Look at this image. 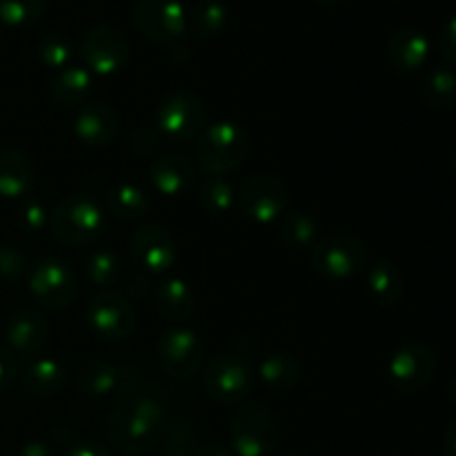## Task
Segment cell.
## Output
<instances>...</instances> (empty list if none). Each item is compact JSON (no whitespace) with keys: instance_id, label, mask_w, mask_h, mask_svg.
I'll list each match as a JSON object with an SVG mask.
<instances>
[{"instance_id":"46","label":"cell","mask_w":456,"mask_h":456,"mask_svg":"<svg viewBox=\"0 0 456 456\" xmlns=\"http://www.w3.org/2000/svg\"><path fill=\"white\" fill-rule=\"evenodd\" d=\"M316 3L325 4V7H334V4H341V3H346V0H316Z\"/></svg>"},{"instance_id":"6","label":"cell","mask_w":456,"mask_h":456,"mask_svg":"<svg viewBox=\"0 0 456 456\" xmlns=\"http://www.w3.org/2000/svg\"><path fill=\"white\" fill-rule=\"evenodd\" d=\"M205 123H208V107L196 94H167L156 107V129L169 141H191L203 132Z\"/></svg>"},{"instance_id":"44","label":"cell","mask_w":456,"mask_h":456,"mask_svg":"<svg viewBox=\"0 0 456 456\" xmlns=\"http://www.w3.org/2000/svg\"><path fill=\"white\" fill-rule=\"evenodd\" d=\"M444 450H445V456H456V419L448 428H445Z\"/></svg>"},{"instance_id":"29","label":"cell","mask_w":456,"mask_h":456,"mask_svg":"<svg viewBox=\"0 0 456 456\" xmlns=\"http://www.w3.org/2000/svg\"><path fill=\"white\" fill-rule=\"evenodd\" d=\"M230 20V9L223 0H199L187 13V29L196 38H214L225 29Z\"/></svg>"},{"instance_id":"38","label":"cell","mask_w":456,"mask_h":456,"mask_svg":"<svg viewBox=\"0 0 456 456\" xmlns=\"http://www.w3.org/2000/svg\"><path fill=\"white\" fill-rule=\"evenodd\" d=\"M160 134L156 127H141L129 138V150L138 156H154L160 147Z\"/></svg>"},{"instance_id":"20","label":"cell","mask_w":456,"mask_h":456,"mask_svg":"<svg viewBox=\"0 0 456 456\" xmlns=\"http://www.w3.org/2000/svg\"><path fill=\"white\" fill-rule=\"evenodd\" d=\"M36 181V169L29 156L13 147L0 150V196L22 199L31 191Z\"/></svg>"},{"instance_id":"43","label":"cell","mask_w":456,"mask_h":456,"mask_svg":"<svg viewBox=\"0 0 456 456\" xmlns=\"http://www.w3.org/2000/svg\"><path fill=\"white\" fill-rule=\"evenodd\" d=\"M18 456H56V454H53L52 445L45 444V441H31V444L25 445V448H20Z\"/></svg>"},{"instance_id":"9","label":"cell","mask_w":456,"mask_h":456,"mask_svg":"<svg viewBox=\"0 0 456 456\" xmlns=\"http://www.w3.org/2000/svg\"><path fill=\"white\" fill-rule=\"evenodd\" d=\"M132 56L127 36L114 25H94L80 40V58L94 74L111 76L123 69Z\"/></svg>"},{"instance_id":"8","label":"cell","mask_w":456,"mask_h":456,"mask_svg":"<svg viewBox=\"0 0 456 456\" xmlns=\"http://www.w3.org/2000/svg\"><path fill=\"white\" fill-rule=\"evenodd\" d=\"M132 25L151 43L174 45L187 31V12L178 0H138Z\"/></svg>"},{"instance_id":"30","label":"cell","mask_w":456,"mask_h":456,"mask_svg":"<svg viewBox=\"0 0 456 456\" xmlns=\"http://www.w3.org/2000/svg\"><path fill=\"white\" fill-rule=\"evenodd\" d=\"M421 96L432 110H448L456 101V74L450 67L436 65L421 83Z\"/></svg>"},{"instance_id":"13","label":"cell","mask_w":456,"mask_h":456,"mask_svg":"<svg viewBox=\"0 0 456 456\" xmlns=\"http://www.w3.org/2000/svg\"><path fill=\"white\" fill-rule=\"evenodd\" d=\"M435 352L423 343H405L392 354L387 377L392 386L403 395H419L430 386L435 377Z\"/></svg>"},{"instance_id":"21","label":"cell","mask_w":456,"mask_h":456,"mask_svg":"<svg viewBox=\"0 0 456 456\" xmlns=\"http://www.w3.org/2000/svg\"><path fill=\"white\" fill-rule=\"evenodd\" d=\"M368 292L379 305H396L405 294V276L396 263L379 258L368 270Z\"/></svg>"},{"instance_id":"23","label":"cell","mask_w":456,"mask_h":456,"mask_svg":"<svg viewBox=\"0 0 456 456\" xmlns=\"http://www.w3.org/2000/svg\"><path fill=\"white\" fill-rule=\"evenodd\" d=\"M154 305L156 312L167 321L190 319L196 307L194 289L183 279H176V276L160 281L154 292Z\"/></svg>"},{"instance_id":"28","label":"cell","mask_w":456,"mask_h":456,"mask_svg":"<svg viewBox=\"0 0 456 456\" xmlns=\"http://www.w3.org/2000/svg\"><path fill=\"white\" fill-rule=\"evenodd\" d=\"M120 381V374L116 370V365H111L110 361L98 359H85L80 363L78 374H76V383H78V390L87 396H105L110 392L116 390Z\"/></svg>"},{"instance_id":"35","label":"cell","mask_w":456,"mask_h":456,"mask_svg":"<svg viewBox=\"0 0 456 456\" xmlns=\"http://www.w3.org/2000/svg\"><path fill=\"white\" fill-rule=\"evenodd\" d=\"M165 452L167 456H191L194 444V430L187 421H176L172 426H165Z\"/></svg>"},{"instance_id":"45","label":"cell","mask_w":456,"mask_h":456,"mask_svg":"<svg viewBox=\"0 0 456 456\" xmlns=\"http://www.w3.org/2000/svg\"><path fill=\"white\" fill-rule=\"evenodd\" d=\"M448 399L452 401V405L456 408V377L450 381V386H448Z\"/></svg>"},{"instance_id":"17","label":"cell","mask_w":456,"mask_h":456,"mask_svg":"<svg viewBox=\"0 0 456 456\" xmlns=\"http://www.w3.org/2000/svg\"><path fill=\"white\" fill-rule=\"evenodd\" d=\"M150 183L163 196H183L196 185V167L185 154H160L150 165Z\"/></svg>"},{"instance_id":"31","label":"cell","mask_w":456,"mask_h":456,"mask_svg":"<svg viewBox=\"0 0 456 456\" xmlns=\"http://www.w3.org/2000/svg\"><path fill=\"white\" fill-rule=\"evenodd\" d=\"M85 276L96 288H111L120 279V258L111 249H94L85 263Z\"/></svg>"},{"instance_id":"34","label":"cell","mask_w":456,"mask_h":456,"mask_svg":"<svg viewBox=\"0 0 456 456\" xmlns=\"http://www.w3.org/2000/svg\"><path fill=\"white\" fill-rule=\"evenodd\" d=\"M71 56H74V47H71L69 36L61 34V31L45 34L38 40L40 62L52 67V69H65V67H69Z\"/></svg>"},{"instance_id":"10","label":"cell","mask_w":456,"mask_h":456,"mask_svg":"<svg viewBox=\"0 0 456 456\" xmlns=\"http://www.w3.org/2000/svg\"><path fill=\"white\" fill-rule=\"evenodd\" d=\"M203 387L218 403H239L252 392L254 372L240 354H216L205 368Z\"/></svg>"},{"instance_id":"18","label":"cell","mask_w":456,"mask_h":456,"mask_svg":"<svg viewBox=\"0 0 456 456\" xmlns=\"http://www.w3.org/2000/svg\"><path fill=\"white\" fill-rule=\"evenodd\" d=\"M428 56H430V40L414 27H401L387 40V65L399 74H412V71L421 69Z\"/></svg>"},{"instance_id":"26","label":"cell","mask_w":456,"mask_h":456,"mask_svg":"<svg viewBox=\"0 0 456 456\" xmlns=\"http://www.w3.org/2000/svg\"><path fill=\"white\" fill-rule=\"evenodd\" d=\"M105 208L107 212H111L120 221L132 223L147 216L151 200L150 194L141 185H136V183H118L111 190H107Z\"/></svg>"},{"instance_id":"24","label":"cell","mask_w":456,"mask_h":456,"mask_svg":"<svg viewBox=\"0 0 456 456\" xmlns=\"http://www.w3.org/2000/svg\"><path fill=\"white\" fill-rule=\"evenodd\" d=\"M67 383V368L58 359H38L22 372V387L31 396H56Z\"/></svg>"},{"instance_id":"12","label":"cell","mask_w":456,"mask_h":456,"mask_svg":"<svg viewBox=\"0 0 456 456\" xmlns=\"http://www.w3.org/2000/svg\"><path fill=\"white\" fill-rule=\"evenodd\" d=\"M160 368L178 381H187L200 372L205 363V346L199 334L185 328H172L159 338Z\"/></svg>"},{"instance_id":"33","label":"cell","mask_w":456,"mask_h":456,"mask_svg":"<svg viewBox=\"0 0 456 456\" xmlns=\"http://www.w3.org/2000/svg\"><path fill=\"white\" fill-rule=\"evenodd\" d=\"M199 203L209 214H225L234 205V190L223 176H209L199 190Z\"/></svg>"},{"instance_id":"19","label":"cell","mask_w":456,"mask_h":456,"mask_svg":"<svg viewBox=\"0 0 456 456\" xmlns=\"http://www.w3.org/2000/svg\"><path fill=\"white\" fill-rule=\"evenodd\" d=\"M49 338V323L38 312L22 310L7 323V347L16 356H34Z\"/></svg>"},{"instance_id":"25","label":"cell","mask_w":456,"mask_h":456,"mask_svg":"<svg viewBox=\"0 0 456 456\" xmlns=\"http://www.w3.org/2000/svg\"><path fill=\"white\" fill-rule=\"evenodd\" d=\"M319 221L305 209H292L279 218V239L289 252H305L316 245Z\"/></svg>"},{"instance_id":"3","label":"cell","mask_w":456,"mask_h":456,"mask_svg":"<svg viewBox=\"0 0 456 456\" xmlns=\"http://www.w3.org/2000/svg\"><path fill=\"white\" fill-rule=\"evenodd\" d=\"M52 234L71 248L96 243L105 232V212L87 194H67L49 214Z\"/></svg>"},{"instance_id":"42","label":"cell","mask_w":456,"mask_h":456,"mask_svg":"<svg viewBox=\"0 0 456 456\" xmlns=\"http://www.w3.org/2000/svg\"><path fill=\"white\" fill-rule=\"evenodd\" d=\"M191 456H232L230 450L225 445H221L218 441H203V444H196V448L191 450Z\"/></svg>"},{"instance_id":"22","label":"cell","mask_w":456,"mask_h":456,"mask_svg":"<svg viewBox=\"0 0 456 456\" xmlns=\"http://www.w3.org/2000/svg\"><path fill=\"white\" fill-rule=\"evenodd\" d=\"M92 85V71L78 65H69L53 76L49 94L58 105L71 110V107H83L85 102H89Z\"/></svg>"},{"instance_id":"32","label":"cell","mask_w":456,"mask_h":456,"mask_svg":"<svg viewBox=\"0 0 456 456\" xmlns=\"http://www.w3.org/2000/svg\"><path fill=\"white\" fill-rule=\"evenodd\" d=\"M47 12V0H0V22L9 27H29Z\"/></svg>"},{"instance_id":"7","label":"cell","mask_w":456,"mask_h":456,"mask_svg":"<svg viewBox=\"0 0 456 456\" xmlns=\"http://www.w3.org/2000/svg\"><path fill=\"white\" fill-rule=\"evenodd\" d=\"M27 283H29L31 297L45 310H65L78 294L76 274L69 265L58 258H38L34 265H29Z\"/></svg>"},{"instance_id":"14","label":"cell","mask_w":456,"mask_h":456,"mask_svg":"<svg viewBox=\"0 0 456 456\" xmlns=\"http://www.w3.org/2000/svg\"><path fill=\"white\" fill-rule=\"evenodd\" d=\"M87 321L89 328L105 341H123L136 328V312L118 292L102 289L87 303Z\"/></svg>"},{"instance_id":"16","label":"cell","mask_w":456,"mask_h":456,"mask_svg":"<svg viewBox=\"0 0 456 456\" xmlns=\"http://www.w3.org/2000/svg\"><path fill=\"white\" fill-rule=\"evenodd\" d=\"M120 127L118 111L105 101H89L78 110L74 120V134L83 145L107 147L116 138Z\"/></svg>"},{"instance_id":"40","label":"cell","mask_w":456,"mask_h":456,"mask_svg":"<svg viewBox=\"0 0 456 456\" xmlns=\"http://www.w3.org/2000/svg\"><path fill=\"white\" fill-rule=\"evenodd\" d=\"M439 49L445 56V61H450L452 65H456V13L448 22H445L444 29H441Z\"/></svg>"},{"instance_id":"1","label":"cell","mask_w":456,"mask_h":456,"mask_svg":"<svg viewBox=\"0 0 456 456\" xmlns=\"http://www.w3.org/2000/svg\"><path fill=\"white\" fill-rule=\"evenodd\" d=\"M167 419L163 408L147 396L123 399L107 417V439L125 456L147 454L163 436Z\"/></svg>"},{"instance_id":"27","label":"cell","mask_w":456,"mask_h":456,"mask_svg":"<svg viewBox=\"0 0 456 456\" xmlns=\"http://www.w3.org/2000/svg\"><path fill=\"white\" fill-rule=\"evenodd\" d=\"M258 377L272 392H289L301 381V365L288 352H270L258 363Z\"/></svg>"},{"instance_id":"48","label":"cell","mask_w":456,"mask_h":456,"mask_svg":"<svg viewBox=\"0 0 456 456\" xmlns=\"http://www.w3.org/2000/svg\"><path fill=\"white\" fill-rule=\"evenodd\" d=\"M285 456H305V454H298V452H289V454H285Z\"/></svg>"},{"instance_id":"4","label":"cell","mask_w":456,"mask_h":456,"mask_svg":"<svg viewBox=\"0 0 456 456\" xmlns=\"http://www.w3.org/2000/svg\"><path fill=\"white\" fill-rule=\"evenodd\" d=\"M310 261L321 276L330 281H347L361 274L368 265L365 243L352 232H332L316 240Z\"/></svg>"},{"instance_id":"36","label":"cell","mask_w":456,"mask_h":456,"mask_svg":"<svg viewBox=\"0 0 456 456\" xmlns=\"http://www.w3.org/2000/svg\"><path fill=\"white\" fill-rule=\"evenodd\" d=\"M29 272V263L22 249L13 245H0V279L18 283Z\"/></svg>"},{"instance_id":"41","label":"cell","mask_w":456,"mask_h":456,"mask_svg":"<svg viewBox=\"0 0 456 456\" xmlns=\"http://www.w3.org/2000/svg\"><path fill=\"white\" fill-rule=\"evenodd\" d=\"M65 456H111V452L96 441H78L67 450Z\"/></svg>"},{"instance_id":"47","label":"cell","mask_w":456,"mask_h":456,"mask_svg":"<svg viewBox=\"0 0 456 456\" xmlns=\"http://www.w3.org/2000/svg\"><path fill=\"white\" fill-rule=\"evenodd\" d=\"M452 172H454V176H456V154H454V160H452Z\"/></svg>"},{"instance_id":"37","label":"cell","mask_w":456,"mask_h":456,"mask_svg":"<svg viewBox=\"0 0 456 456\" xmlns=\"http://www.w3.org/2000/svg\"><path fill=\"white\" fill-rule=\"evenodd\" d=\"M18 225L25 234H38L49 225V209L40 200L27 199L18 209Z\"/></svg>"},{"instance_id":"39","label":"cell","mask_w":456,"mask_h":456,"mask_svg":"<svg viewBox=\"0 0 456 456\" xmlns=\"http://www.w3.org/2000/svg\"><path fill=\"white\" fill-rule=\"evenodd\" d=\"M18 377V359L9 347L0 346V392H7Z\"/></svg>"},{"instance_id":"5","label":"cell","mask_w":456,"mask_h":456,"mask_svg":"<svg viewBox=\"0 0 456 456\" xmlns=\"http://www.w3.org/2000/svg\"><path fill=\"white\" fill-rule=\"evenodd\" d=\"M279 436V423L263 403H245L232 419L230 441L236 456H270Z\"/></svg>"},{"instance_id":"2","label":"cell","mask_w":456,"mask_h":456,"mask_svg":"<svg viewBox=\"0 0 456 456\" xmlns=\"http://www.w3.org/2000/svg\"><path fill=\"white\" fill-rule=\"evenodd\" d=\"M196 163L209 176L234 172L249 156V134L234 120H218L196 141Z\"/></svg>"},{"instance_id":"15","label":"cell","mask_w":456,"mask_h":456,"mask_svg":"<svg viewBox=\"0 0 456 456\" xmlns=\"http://www.w3.org/2000/svg\"><path fill=\"white\" fill-rule=\"evenodd\" d=\"M129 252L142 270L163 274L176 261V240L165 227L145 225L132 234Z\"/></svg>"},{"instance_id":"11","label":"cell","mask_w":456,"mask_h":456,"mask_svg":"<svg viewBox=\"0 0 456 456\" xmlns=\"http://www.w3.org/2000/svg\"><path fill=\"white\" fill-rule=\"evenodd\" d=\"M239 205L254 223H274L288 212L289 190L285 181L274 174H256L243 183L239 191Z\"/></svg>"}]
</instances>
